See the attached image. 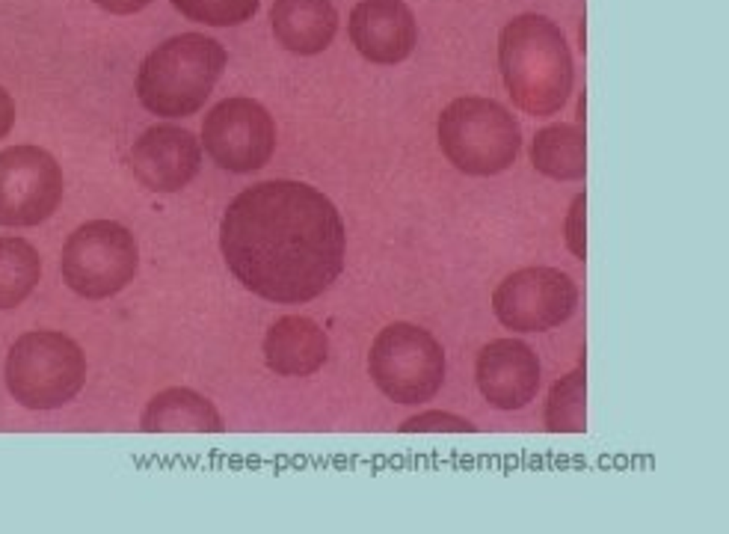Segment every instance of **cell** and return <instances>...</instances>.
Returning <instances> with one entry per match:
<instances>
[{
    "instance_id": "obj_17",
    "label": "cell",
    "mask_w": 729,
    "mask_h": 534,
    "mask_svg": "<svg viewBox=\"0 0 729 534\" xmlns=\"http://www.w3.org/2000/svg\"><path fill=\"white\" fill-rule=\"evenodd\" d=\"M531 164L546 178L555 182H578L587 175V146L578 125H548L534 134Z\"/></svg>"
},
{
    "instance_id": "obj_15",
    "label": "cell",
    "mask_w": 729,
    "mask_h": 534,
    "mask_svg": "<svg viewBox=\"0 0 729 534\" xmlns=\"http://www.w3.org/2000/svg\"><path fill=\"white\" fill-rule=\"evenodd\" d=\"M270 27L285 51L314 56L332 45L338 33V12L332 0H276L270 9Z\"/></svg>"
},
{
    "instance_id": "obj_6",
    "label": "cell",
    "mask_w": 729,
    "mask_h": 534,
    "mask_svg": "<svg viewBox=\"0 0 729 534\" xmlns=\"http://www.w3.org/2000/svg\"><path fill=\"white\" fill-rule=\"evenodd\" d=\"M445 350L433 332L416 324H388L368 353V374L388 401L424 404L445 383Z\"/></svg>"
},
{
    "instance_id": "obj_3",
    "label": "cell",
    "mask_w": 729,
    "mask_h": 534,
    "mask_svg": "<svg viewBox=\"0 0 729 534\" xmlns=\"http://www.w3.org/2000/svg\"><path fill=\"white\" fill-rule=\"evenodd\" d=\"M226 63V48L211 36L181 33L166 39L136 71V98L151 116H193L211 98Z\"/></svg>"
},
{
    "instance_id": "obj_16",
    "label": "cell",
    "mask_w": 729,
    "mask_h": 534,
    "mask_svg": "<svg viewBox=\"0 0 729 534\" xmlns=\"http://www.w3.org/2000/svg\"><path fill=\"white\" fill-rule=\"evenodd\" d=\"M146 433H220L226 430L220 410L205 395L187 386L157 392L140 415Z\"/></svg>"
},
{
    "instance_id": "obj_4",
    "label": "cell",
    "mask_w": 729,
    "mask_h": 534,
    "mask_svg": "<svg viewBox=\"0 0 729 534\" xmlns=\"http://www.w3.org/2000/svg\"><path fill=\"white\" fill-rule=\"evenodd\" d=\"M439 149L466 175L489 178L510 169L522 152L516 116L496 98L463 95L451 102L436 125Z\"/></svg>"
},
{
    "instance_id": "obj_13",
    "label": "cell",
    "mask_w": 729,
    "mask_h": 534,
    "mask_svg": "<svg viewBox=\"0 0 729 534\" xmlns=\"http://www.w3.org/2000/svg\"><path fill=\"white\" fill-rule=\"evenodd\" d=\"M350 42L373 66H398L418 45V24L403 0H359L350 12Z\"/></svg>"
},
{
    "instance_id": "obj_21",
    "label": "cell",
    "mask_w": 729,
    "mask_h": 534,
    "mask_svg": "<svg viewBox=\"0 0 729 534\" xmlns=\"http://www.w3.org/2000/svg\"><path fill=\"white\" fill-rule=\"evenodd\" d=\"M403 433H475L478 427L471 425L468 419L463 415H454V412H445V410H427V412H418L406 419L401 425Z\"/></svg>"
},
{
    "instance_id": "obj_24",
    "label": "cell",
    "mask_w": 729,
    "mask_h": 534,
    "mask_svg": "<svg viewBox=\"0 0 729 534\" xmlns=\"http://www.w3.org/2000/svg\"><path fill=\"white\" fill-rule=\"evenodd\" d=\"M12 125H15V102H12V95L0 86V140L12 131Z\"/></svg>"
},
{
    "instance_id": "obj_19",
    "label": "cell",
    "mask_w": 729,
    "mask_h": 534,
    "mask_svg": "<svg viewBox=\"0 0 729 534\" xmlns=\"http://www.w3.org/2000/svg\"><path fill=\"white\" fill-rule=\"evenodd\" d=\"M587 392H584V365L551 386L546 401V427L551 433H584L587 430Z\"/></svg>"
},
{
    "instance_id": "obj_8",
    "label": "cell",
    "mask_w": 729,
    "mask_h": 534,
    "mask_svg": "<svg viewBox=\"0 0 729 534\" xmlns=\"http://www.w3.org/2000/svg\"><path fill=\"white\" fill-rule=\"evenodd\" d=\"M202 146L220 169L246 175L270 164L276 152V122L255 98H226L205 116Z\"/></svg>"
},
{
    "instance_id": "obj_11",
    "label": "cell",
    "mask_w": 729,
    "mask_h": 534,
    "mask_svg": "<svg viewBox=\"0 0 729 534\" xmlns=\"http://www.w3.org/2000/svg\"><path fill=\"white\" fill-rule=\"evenodd\" d=\"M202 167L196 134L179 125H151L131 146V172L151 193L184 190Z\"/></svg>"
},
{
    "instance_id": "obj_10",
    "label": "cell",
    "mask_w": 729,
    "mask_h": 534,
    "mask_svg": "<svg viewBox=\"0 0 729 534\" xmlns=\"http://www.w3.org/2000/svg\"><path fill=\"white\" fill-rule=\"evenodd\" d=\"M578 288L558 267H522L498 282L492 309L513 332H546L573 318Z\"/></svg>"
},
{
    "instance_id": "obj_18",
    "label": "cell",
    "mask_w": 729,
    "mask_h": 534,
    "mask_svg": "<svg viewBox=\"0 0 729 534\" xmlns=\"http://www.w3.org/2000/svg\"><path fill=\"white\" fill-rule=\"evenodd\" d=\"M39 276H42V259L36 247L24 237H0V309L21 306L36 291Z\"/></svg>"
},
{
    "instance_id": "obj_14",
    "label": "cell",
    "mask_w": 729,
    "mask_h": 534,
    "mask_svg": "<svg viewBox=\"0 0 729 534\" xmlns=\"http://www.w3.org/2000/svg\"><path fill=\"white\" fill-rule=\"evenodd\" d=\"M264 362L279 377H308L329 360V339L306 315H285L264 335Z\"/></svg>"
},
{
    "instance_id": "obj_9",
    "label": "cell",
    "mask_w": 729,
    "mask_h": 534,
    "mask_svg": "<svg viewBox=\"0 0 729 534\" xmlns=\"http://www.w3.org/2000/svg\"><path fill=\"white\" fill-rule=\"evenodd\" d=\"M63 202V167L42 146L0 152V226L27 229L45 223Z\"/></svg>"
},
{
    "instance_id": "obj_7",
    "label": "cell",
    "mask_w": 729,
    "mask_h": 534,
    "mask_svg": "<svg viewBox=\"0 0 729 534\" xmlns=\"http://www.w3.org/2000/svg\"><path fill=\"white\" fill-rule=\"evenodd\" d=\"M140 267V249L131 229L113 220L77 226L63 247V280L86 300H104L125 291Z\"/></svg>"
},
{
    "instance_id": "obj_2",
    "label": "cell",
    "mask_w": 729,
    "mask_h": 534,
    "mask_svg": "<svg viewBox=\"0 0 729 534\" xmlns=\"http://www.w3.org/2000/svg\"><path fill=\"white\" fill-rule=\"evenodd\" d=\"M498 69L513 104L528 116H555L575 86V63L563 30L546 15L525 12L498 36Z\"/></svg>"
},
{
    "instance_id": "obj_5",
    "label": "cell",
    "mask_w": 729,
    "mask_h": 534,
    "mask_svg": "<svg viewBox=\"0 0 729 534\" xmlns=\"http://www.w3.org/2000/svg\"><path fill=\"white\" fill-rule=\"evenodd\" d=\"M6 389L27 410H56L77 398L86 383V353L71 335L33 330L6 353Z\"/></svg>"
},
{
    "instance_id": "obj_1",
    "label": "cell",
    "mask_w": 729,
    "mask_h": 534,
    "mask_svg": "<svg viewBox=\"0 0 729 534\" xmlns=\"http://www.w3.org/2000/svg\"><path fill=\"white\" fill-rule=\"evenodd\" d=\"M228 270L252 294L297 306L321 297L344 270L347 232L332 199L306 182L246 187L220 223Z\"/></svg>"
},
{
    "instance_id": "obj_20",
    "label": "cell",
    "mask_w": 729,
    "mask_h": 534,
    "mask_svg": "<svg viewBox=\"0 0 729 534\" xmlns=\"http://www.w3.org/2000/svg\"><path fill=\"white\" fill-rule=\"evenodd\" d=\"M184 18L208 27H238L258 12L261 0H172Z\"/></svg>"
},
{
    "instance_id": "obj_22",
    "label": "cell",
    "mask_w": 729,
    "mask_h": 534,
    "mask_svg": "<svg viewBox=\"0 0 729 534\" xmlns=\"http://www.w3.org/2000/svg\"><path fill=\"white\" fill-rule=\"evenodd\" d=\"M584 208H587V196L578 193L573 205H569V214L563 220V241L569 247V252L575 255L578 262L587 259V226H584Z\"/></svg>"
},
{
    "instance_id": "obj_23",
    "label": "cell",
    "mask_w": 729,
    "mask_h": 534,
    "mask_svg": "<svg viewBox=\"0 0 729 534\" xmlns=\"http://www.w3.org/2000/svg\"><path fill=\"white\" fill-rule=\"evenodd\" d=\"M95 6H101L104 12H113V15H134L146 9L151 0H92Z\"/></svg>"
},
{
    "instance_id": "obj_12",
    "label": "cell",
    "mask_w": 729,
    "mask_h": 534,
    "mask_svg": "<svg viewBox=\"0 0 729 534\" xmlns=\"http://www.w3.org/2000/svg\"><path fill=\"white\" fill-rule=\"evenodd\" d=\"M475 380L496 410H522L537 398L543 368L537 353L519 339H496L478 353Z\"/></svg>"
}]
</instances>
